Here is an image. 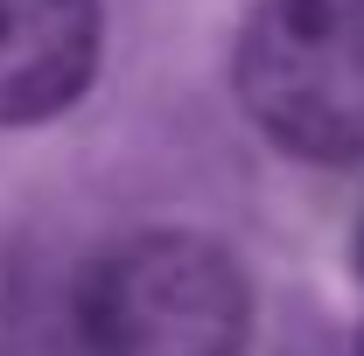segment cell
<instances>
[{
    "mask_svg": "<svg viewBox=\"0 0 364 356\" xmlns=\"http://www.w3.org/2000/svg\"><path fill=\"white\" fill-rule=\"evenodd\" d=\"M70 321L85 356H245L252 279L203 230H140L85 266Z\"/></svg>",
    "mask_w": 364,
    "mask_h": 356,
    "instance_id": "6da1fadb",
    "label": "cell"
},
{
    "mask_svg": "<svg viewBox=\"0 0 364 356\" xmlns=\"http://www.w3.org/2000/svg\"><path fill=\"white\" fill-rule=\"evenodd\" d=\"M231 84L294 161H364V0H259L231 49Z\"/></svg>",
    "mask_w": 364,
    "mask_h": 356,
    "instance_id": "7a4b0ae2",
    "label": "cell"
},
{
    "mask_svg": "<svg viewBox=\"0 0 364 356\" xmlns=\"http://www.w3.org/2000/svg\"><path fill=\"white\" fill-rule=\"evenodd\" d=\"M98 0H0V126H43L98 77Z\"/></svg>",
    "mask_w": 364,
    "mask_h": 356,
    "instance_id": "3957f363",
    "label": "cell"
},
{
    "mask_svg": "<svg viewBox=\"0 0 364 356\" xmlns=\"http://www.w3.org/2000/svg\"><path fill=\"white\" fill-rule=\"evenodd\" d=\"M358 266H364V223H358Z\"/></svg>",
    "mask_w": 364,
    "mask_h": 356,
    "instance_id": "277c9868",
    "label": "cell"
},
{
    "mask_svg": "<svg viewBox=\"0 0 364 356\" xmlns=\"http://www.w3.org/2000/svg\"><path fill=\"white\" fill-rule=\"evenodd\" d=\"M358 356H364V328H358Z\"/></svg>",
    "mask_w": 364,
    "mask_h": 356,
    "instance_id": "5b68a950",
    "label": "cell"
}]
</instances>
